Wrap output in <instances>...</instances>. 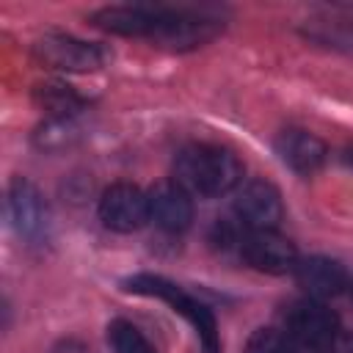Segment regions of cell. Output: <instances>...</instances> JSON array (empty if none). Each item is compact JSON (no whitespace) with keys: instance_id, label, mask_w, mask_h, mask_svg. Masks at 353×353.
<instances>
[{"instance_id":"18","label":"cell","mask_w":353,"mask_h":353,"mask_svg":"<svg viewBox=\"0 0 353 353\" xmlns=\"http://www.w3.org/2000/svg\"><path fill=\"white\" fill-rule=\"evenodd\" d=\"M52 353H88V350H85L80 342H74V339H66V342H61V345H58Z\"/></svg>"},{"instance_id":"14","label":"cell","mask_w":353,"mask_h":353,"mask_svg":"<svg viewBox=\"0 0 353 353\" xmlns=\"http://www.w3.org/2000/svg\"><path fill=\"white\" fill-rule=\"evenodd\" d=\"M108 342L113 353H157L146 334L127 320H113L108 325Z\"/></svg>"},{"instance_id":"5","label":"cell","mask_w":353,"mask_h":353,"mask_svg":"<svg viewBox=\"0 0 353 353\" xmlns=\"http://www.w3.org/2000/svg\"><path fill=\"white\" fill-rule=\"evenodd\" d=\"M99 221L113 232H135L149 221V196L132 182H113L99 199Z\"/></svg>"},{"instance_id":"10","label":"cell","mask_w":353,"mask_h":353,"mask_svg":"<svg viewBox=\"0 0 353 353\" xmlns=\"http://www.w3.org/2000/svg\"><path fill=\"white\" fill-rule=\"evenodd\" d=\"M295 281L298 287L314 298V301H323V298H334L339 295L345 287H347V270L342 268V262L331 259V256H306V259H298L295 265Z\"/></svg>"},{"instance_id":"4","label":"cell","mask_w":353,"mask_h":353,"mask_svg":"<svg viewBox=\"0 0 353 353\" xmlns=\"http://www.w3.org/2000/svg\"><path fill=\"white\" fill-rule=\"evenodd\" d=\"M240 256L262 273H287L298 265V248L276 229H245L237 243Z\"/></svg>"},{"instance_id":"16","label":"cell","mask_w":353,"mask_h":353,"mask_svg":"<svg viewBox=\"0 0 353 353\" xmlns=\"http://www.w3.org/2000/svg\"><path fill=\"white\" fill-rule=\"evenodd\" d=\"M325 353H353V334L350 331H339L331 345L325 347Z\"/></svg>"},{"instance_id":"3","label":"cell","mask_w":353,"mask_h":353,"mask_svg":"<svg viewBox=\"0 0 353 353\" xmlns=\"http://www.w3.org/2000/svg\"><path fill=\"white\" fill-rule=\"evenodd\" d=\"M33 58L58 72H94L105 63V50L99 44L83 41L69 33H44L33 44Z\"/></svg>"},{"instance_id":"11","label":"cell","mask_w":353,"mask_h":353,"mask_svg":"<svg viewBox=\"0 0 353 353\" xmlns=\"http://www.w3.org/2000/svg\"><path fill=\"white\" fill-rule=\"evenodd\" d=\"M157 14H160V6L132 3V6H105V8H97L88 19H91V25H97V28H102L108 33L149 39L154 25H157Z\"/></svg>"},{"instance_id":"17","label":"cell","mask_w":353,"mask_h":353,"mask_svg":"<svg viewBox=\"0 0 353 353\" xmlns=\"http://www.w3.org/2000/svg\"><path fill=\"white\" fill-rule=\"evenodd\" d=\"M287 353H325V347L306 345V342H298V339H290L287 336Z\"/></svg>"},{"instance_id":"13","label":"cell","mask_w":353,"mask_h":353,"mask_svg":"<svg viewBox=\"0 0 353 353\" xmlns=\"http://www.w3.org/2000/svg\"><path fill=\"white\" fill-rule=\"evenodd\" d=\"M33 99H36V105L41 110L50 113V119H72L83 108V97L72 85H66L61 80L39 83L33 88Z\"/></svg>"},{"instance_id":"7","label":"cell","mask_w":353,"mask_h":353,"mask_svg":"<svg viewBox=\"0 0 353 353\" xmlns=\"http://www.w3.org/2000/svg\"><path fill=\"white\" fill-rule=\"evenodd\" d=\"M8 218L19 237L41 240L50 229V207L39 188L22 176H14L8 185Z\"/></svg>"},{"instance_id":"15","label":"cell","mask_w":353,"mask_h":353,"mask_svg":"<svg viewBox=\"0 0 353 353\" xmlns=\"http://www.w3.org/2000/svg\"><path fill=\"white\" fill-rule=\"evenodd\" d=\"M243 353H287V336L276 328H256Z\"/></svg>"},{"instance_id":"12","label":"cell","mask_w":353,"mask_h":353,"mask_svg":"<svg viewBox=\"0 0 353 353\" xmlns=\"http://www.w3.org/2000/svg\"><path fill=\"white\" fill-rule=\"evenodd\" d=\"M276 154L295 174H314L325 163V143L306 130H284L276 138Z\"/></svg>"},{"instance_id":"2","label":"cell","mask_w":353,"mask_h":353,"mask_svg":"<svg viewBox=\"0 0 353 353\" xmlns=\"http://www.w3.org/2000/svg\"><path fill=\"white\" fill-rule=\"evenodd\" d=\"M124 290L135 292V295H149V298H160L163 303L171 306V312L182 314L199 334L201 345L207 353H218V328H215V317L212 312L196 301L190 292H185L182 287H176L174 281L163 279V276H152V273H138L132 279L124 281Z\"/></svg>"},{"instance_id":"6","label":"cell","mask_w":353,"mask_h":353,"mask_svg":"<svg viewBox=\"0 0 353 353\" xmlns=\"http://www.w3.org/2000/svg\"><path fill=\"white\" fill-rule=\"evenodd\" d=\"M284 325H287V336L306 342V345H317V347H328L331 339L342 331L339 328V317L314 298H303L295 301L287 312H284Z\"/></svg>"},{"instance_id":"8","label":"cell","mask_w":353,"mask_h":353,"mask_svg":"<svg viewBox=\"0 0 353 353\" xmlns=\"http://www.w3.org/2000/svg\"><path fill=\"white\" fill-rule=\"evenodd\" d=\"M234 215L245 229H276L284 215L281 196L270 182L251 179L234 196Z\"/></svg>"},{"instance_id":"9","label":"cell","mask_w":353,"mask_h":353,"mask_svg":"<svg viewBox=\"0 0 353 353\" xmlns=\"http://www.w3.org/2000/svg\"><path fill=\"white\" fill-rule=\"evenodd\" d=\"M146 196H149V221H154L157 229L176 234V232H185L190 226L193 199L174 179L171 182H157Z\"/></svg>"},{"instance_id":"1","label":"cell","mask_w":353,"mask_h":353,"mask_svg":"<svg viewBox=\"0 0 353 353\" xmlns=\"http://www.w3.org/2000/svg\"><path fill=\"white\" fill-rule=\"evenodd\" d=\"M174 182L185 188L190 196H223L243 182L240 160L212 143H193L185 146L174 160Z\"/></svg>"}]
</instances>
